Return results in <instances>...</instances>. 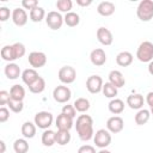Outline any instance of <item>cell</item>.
I'll return each mask as SVG.
<instances>
[{"mask_svg":"<svg viewBox=\"0 0 153 153\" xmlns=\"http://www.w3.org/2000/svg\"><path fill=\"white\" fill-rule=\"evenodd\" d=\"M76 133L82 141H88L93 137V120L90 115H80L75 123Z\"/></svg>","mask_w":153,"mask_h":153,"instance_id":"6da1fadb","label":"cell"},{"mask_svg":"<svg viewBox=\"0 0 153 153\" xmlns=\"http://www.w3.org/2000/svg\"><path fill=\"white\" fill-rule=\"evenodd\" d=\"M136 57L141 62H151L153 60V43L149 41H143L136 50Z\"/></svg>","mask_w":153,"mask_h":153,"instance_id":"7a4b0ae2","label":"cell"},{"mask_svg":"<svg viewBox=\"0 0 153 153\" xmlns=\"http://www.w3.org/2000/svg\"><path fill=\"white\" fill-rule=\"evenodd\" d=\"M136 16L142 22H149L153 18V1L142 0L136 8Z\"/></svg>","mask_w":153,"mask_h":153,"instance_id":"3957f363","label":"cell"},{"mask_svg":"<svg viewBox=\"0 0 153 153\" xmlns=\"http://www.w3.org/2000/svg\"><path fill=\"white\" fill-rule=\"evenodd\" d=\"M53 114L51 112H48V111H39L35 115V118H33V123L39 128V129H49V127L53 124Z\"/></svg>","mask_w":153,"mask_h":153,"instance_id":"277c9868","label":"cell"},{"mask_svg":"<svg viewBox=\"0 0 153 153\" xmlns=\"http://www.w3.org/2000/svg\"><path fill=\"white\" fill-rule=\"evenodd\" d=\"M57 76H59V80L62 84L68 85V84L74 82V80L76 78V71L72 66H63L59 69Z\"/></svg>","mask_w":153,"mask_h":153,"instance_id":"5b68a950","label":"cell"},{"mask_svg":"<svg viewBox=\"0 0 153 153\" xmlns=\"http://www.w3.org/2000/svg\"><path fill=\"white\" fill-rule=\"evenodd\" d=\"M93 141H94L96 146L99 147L100 149L106 148L111 143V134L108 129H99L93 135Z\"/></svg>","mask_w":153,"mask_h":153,"instance_id":"8992f818","label":"cell"},{"mask_svg":"<svg viewBox=\"0 0 153 153\" xmlns=\"http://www.w3.org/2000/svg\"><path fill=\"white\" fill-rule=\"evenodd\" d=\"M45 23L51 30H59V29H61L65 20H63V17L61 16L60 12L50 11V12H48V14L45 17Z\"/></svg>","mask_w":153,"mask_h":153,"instance_id":"52a82bcc","label":"cell"},{"mask_svg":"<svg viewBox=\"0 0 153 153\" xmlns=\"http://www.w3.org/2000/svg\"><path fill=\"white\" fill-rule=\"evenodd\" d=\"M53 97L55 99V102L57 103H67L71 97H72V92L69 90L68 86H65V85H60V86H56L53 91Z\"/></svg>","mask_w":153,"mask_h":153,"instance_id":"ba28073f","label":"cell"},{"mask_svg":"<svg viewBox=\"0 0 153 153\" xmlns=\"http://www.w3.org/2000/svg\"><path fill=\"white\" fill-rule=\"evenodd\" d=\"M103 79L99 75H91L86 80V88L90 93H99L103 90Z\"/></svg>","mask_w":153,"mask_h":153,"instance_id":"9c48e42d","label":"cell"},{"mask_svg":"<svg viewBox=\"0 0 153 153\" xmlns=\"http://www.w3.org/2000/svg\"><path fill=\"white\" fill-rule=\"evenodd\" d=\"M27 61L32 68H41L47 63V56L42 51H32L29 54Z\"/></svg>","mask_w":153,"mask_h":153,"instance_id":"30bf717a","label":"cell"},{"mask_svg":"<svg viewBox=\"0 0 153 153\" xmlns=\"http://www.w3.org/2000/svg\"><path fill=\"white\" fill-rule=\"evenodd\" d=\"M123 127H124V121L120 116H112L106 121V129L112 134H117L122 131Z\"/></svg>","mask_w":153,"mask_h":153,"instance_id":"8fae6325","label":"cell"},{"mask_svg":"<svg viewBox=\"0 0 153 153\" xmlns=\"http://www.w3.org/2000/svg\"><path fill=\"white\" fill-rule=\"evenodd\" d=\"M12 22L17 25V26H24L27 23V13L24 8L17 7L12 11Z\"/></svg>","mask_w":153,"mask_h":153,"instance_id":"7c38bea8","label":"cell"},{"mask_svg":"<svg viewBox=\"0 0 153 153\" xmlns=\"http://www.w3.org/2000/svg\"><path fill=\"white\" fill-rule=\"evenodd\" d=\"M90 60L94 66H103L106 62V54L102 48H96L91 51Z\"/></svg>","mask_w":153,"mask_h":153,"instance_id":"4fadbf2b","label":"cell"},{"mask_svg":"<svg viewBox=\"0 0 153 153\" xmlns=\"http://www.w3.org/2000/svg\"><path fill=\"white\" fill-rule=\"evenodd\" d=\"M55 126L57 127L59 130H69V129L73 127V118L61 112V114L56 117Z\"/></svg>","mask_w":153,"mask_h":153,"instance_id":"5bb4252c","label":"cell"},{"mask_svg":"<svg viewBox=\"0 0 153 153\" xmlns=\"http://www.w3.org/2000/svg\"><path fill=\"white\" fill-rule=\"evenodd\" d=\"M97 38H98L99 43H102L103 45H110L114 41L112 32L109 29L103 27V26L97 30Z\"/></svg>","mask_w":153,"mask_h":153,"instance_id":"9a60e30c","label":"cell"},{"mask_svg":"<svg viewBox=\"0 0 153 153\" xmlns=\"http://www.w3.org/2000/svg\"><path fill=\"white\" fill-rule=\"evenodd\" d=\"M127 105L133 110H140L143 106V96L140 93L130 94L127 97Z\"/></svg>","mask_w":153,"mask_h":153,"instance_id":"2e32d148","label":"cell"},{"mask_svg":"<svg viewBox=\"0 0 153 153\" xmlns=\"http://www.w3.org/2000/svg\"><path fill=\"white\" fill-rule=\"evenodd\" d=\"M115 10H116L115 4L111 1H102L97 6V12L103 17H109V16L114 14Z\"/></svg>","mask_w":153,"mask_h":153,"instance_id":"e0dca14e","label":"cell"},{"mask_svg":"<svg viewBox=\"0 0 153 153\" xmlns=\"http://www.w3.org/2000/svg\"><path fill=\"white\" fill-rule=\"evenodd\" d=\"M5 75L10 79V80H16L19 76H22V72H20V67L17 63L10 62L5 66Z\"/></svg>","mask_w":153,"mask_h":153,"instance_id":"ac0fdd59","label":"cell"},{"mask_svg":"<svg viewBox=\"0 0 153 153\" xmlns=\"http://www.w3.org/2000/svg\"><path fill=\"white\" fill-rule=\"evenodd\" d=\"M109 82H111L115 87L120 88V87L124 86V84H126V79H124L123 74H122L120 71L114 69V71H111V72L109 73Z\"/></svg>","mask_w":153,"mask_h":153,"instance_id":"d6986e66","label":"cell"},{"mask_svg":"<svg viewBox=\"0 0 153 153\" xmlns=\"http://www.w3.org/2000/svg\"><path fill=\"white\" fill-rule=\"evenodd\" d=\"M38 78H39V75H38V73H37V71L35 68H27V69L22 72V80L27 86H30Z\"/></svg>","mask_w":153,"mask_h":153,"instance_id":"ffe728a7","label":"cell"},{"mask_svg":"<svg viewBox=\"0 0 153 153\" xmlns=\"http://www.w3.org/2000/svg\"><path fill=\"white\" fill-rule=\"evenodd\" d=\"M116 63L121 67H128L133 63V55L129 51H121L116 56Z\"/></svg>","mask_w":153,"mask_h":153,"instance_id":"44dd1931","label":"cell"},{"mask_svg":"<svg viewBox=\"0 0 153 153\" xmlns=\"http://www.w3.org/2000/svg\"><path fill=\"white\" fill-rule=\"evenodd\" d=\"M36 128H37V126L35 123H32L30 121H26V122L23 123L20 130H22V134L25 139H32L36 135Z\"/></svg>","mask_w":153,"mask_h":153,"instance_id":"7402d4cb","label":"cell"},{"mask_svg":"<svg viewBox=\"0 0 153 153\" xmlns=\"http://www.w3.org/2000/svg\"><path fill=\"white\" fill-rule=\"evenodd\" d=\"M109 111L114 115H118L121 112H123L124 110V102L122 99H118V98H114L110 100L109 103Z\"/></svg>","mask_w":153,"mask_h":153,"instance_id":"603a6c76","label":"cell"},{"mask_svg":"<svg viewBox=\"0 0 153 153\" xmlns=\"http://www.w3.org/2000/svg\"><path fill=\"white\" fill-rule=\"evenodd\" d=\"M42 143L47 147H51L56 143V133L51 129H47L42 134Z\"/></svg>","mask_w":153,"mask_h":153,"instance_id":"cb8c5ba5","label":"cell"},{"mask_svg":"<svg viewBox=\"0 0 153 153\" xmlns=\"http://www.w3.org/2000/svg\"><path fill=\"white\" fill-rule=\"evenodd\" d=\"M10 96H11V98L14 99V100H20V102H23V99H24V97H25V90H24V87H23L22 85L16 84V85H13V86L10 88Z\"/></svg>","mask_w":153,"mask_h":153,"instance_id":"d4e9b609","label":"cell"},{"mask_svg":"<svg viewBox=\"0 0 153 153\" xmlns=\"http://www.w3.org/2000/svg\"><path fill=\"white\" fill-rule=\"evenodd\" d=\"M149 117H151V111L147 110V109H140L136 115H135V123L137 126H143L146 124L148 121H149Z\"/></svg>","mask_w":153,"mask_h":153,"instance_id":"484cf974","label":"cell"},{"mask_svg":"<svg viewBox=\"0 0 153 153\" xmlns=\"http://www.w3.org/2000/svg\"><path fill=\"white\" fill-rule=\"evenodd\" d=\"M63 20H65V24H66L67 26L74 27V26H76V25H79V23H80V17H79L78 13L71 11V12H68V13L65 14Z\"/></svg>","mask_w":153,"mask_h":153,"instance_id":"4316f807","label":"cell"},{"mask_svg":"<svg viewBox=\"0 0 153 153\" xmlns=\"http://www.w3.org/2000/svg\"><path fill=\"white\" fill-rule=\"evenodd\" d=\"M44 88H45V80L42 78V76H39L36 81H33L30 86H29V90H30V92H32V93H36V94H38V93H42L43 91H44Z\"/></svg>","mask_w":153,"mask_h":153,"instance_id":"83f0119b","label":"cell"},{"mask_svg":"<svg viewBox=\"0 0 153 153\" xmlns=\"http://www.w3.org/2000/svg\"><path fill=\"white\" fill-rule=\"evenodd\" d=\"M74 108L76 111L79 112H86L88 109H90V102L87 98H84V97H80V98H76L73 103Z\"/></svg>","mask_w":153,"mask_h":153,"instance_id":"f1b7e54d","label":"cell"},{"mask_svg":"<svg viewBox=\"0 0 153 153\" xmlns=\"http://www.w3.org/2000/svg\"><path fill=\"white\" fill-rule=\"evenodd\" d=\"M44 17H47L45 16V11L41 6H37L36 8H33V10L30 11V19L32 22H35V23H39Z\"/></svg>","mask_w":153,"mask_h":153,"instance_id":"f546056e","label":"cell"},{"mask_svg":"<svg viewBox=\"0 0 153 153\" xmlns=\"http://www.w3.org/2000/svg\"><path fill=\"white\" fill-rule=\"evenodd\" d=\"M71 141L69 130H57L56 133V143L60 146H65Z\"/></svg>","mask_w":153,"mask_h":153,"instance_id":"4dcf8cb0","label":"cell"},{"mask_svg":"<svg viewBox=\"0 0 153 153\" xmlns=\"http://www.w3.org/2000/svg\"><path fill=\"white\" fill-rule=\"evenodd\" d=\"M13 149L16 153H27L29 143L25 139H17L13 143Z\"/></svg>","mask_w":153,"mask_h":153,"instance_id":"1f68e13d","label":"cell"},{"mask_svg":"<svg viewBox=\"0 0 153 153\" xmlns=\"http://www.w3.org/2000/svg\"><path fill=\"white\" fill-rule=\"evenodd\" d=\"M118 88L117 87H115L111 82H105L104 85H103V94L106 97V98H111V99H114L116 96H117V91Z\"/></svg>","mask_w":153,"mask_h":153,"instance_id":"d6a6232c","label":"cell"},{"mask_svg":"<svg viewBox=\"0 0 153 153\" xmlns=\"http://www.w3.org/2000/svg\"><path fill=\"white\" fill-rule=\"evenodd\" d=\"M1 57H2V60L7 61L8 63L14 61L16 57H14V53H13V47L12 45L2 47V49H1Z\"/></svg>","mask_w":153,"mask_h":153,"instance_id":"836d02e7","label":"cell"},{"mask_svg":"<svg viewBox=\"0 0 153 153\" xmlns=\"http://www.w3.org/2000/svg\"><path fill=\"white\" fill-rule=\"evenodd\" d=\"M56 8L60 11V12H71L72 10V6H73V2L72 0H57L56 1Z\"/></svg>","mask_w":153,"mask_h":153,"instance_id":"e575fe53","label":"cell"},{"mask_svg":"<svg viewBox=\"0 0 153 153\" xmlns=\"http://www.w3.org/2000/svg\"><path fill=\"white\" fill-rule=\"evenodd\" d=\"M12 47H13V53H14L16 60H17V59H20V57H23V56L25 55L26 49H25V45H24L23 43L16 42L14 44H12Z\"/></svg>","mask_w":153,"mask_h":153,"instance_id":"d590c367","label":"cell"},{"mask_svg":"<svg viewBox=\"0 0 153 153\" xmlns=\"http://www.w3.org/2000/svg\"><path fill=\"white\" fill-rule=\"evenodd\" d=\"M7 105H8L10 110H12V111L16 112V114L22 112L23 109H24V104H23V102H20V100H14V99H12V98L8 100Z\"/></svg>","mask_w":153,"mask_h":153,"instance_id":"8d00e7d4","label":"cell"},{"mask_svg":"<svg viewBox=\"0 0 153 153\" xmlns=\"http://www.w3.org/2000/svg\"><path fill=\"white\" fill-rule=\"evenodd\" d=\"M62 114H65V115H67V116L74 118V117L76 116V110H75L74 105L67 104V105H63V108H62Z\"/></svg>","mask_w":153,"mask_h":153,"instance_id":"74e56055","label":"cell"},{"mask_svg":"<svg viewBox=\"0 0 153 153\" xmlns=\"http://www.w3.org/2000/svg\"><path fill=\"white\" fill-rule=\"evenodd\" d=\"M22 6L24 10H33L38 6V1L37 0H23L22 1Z\"/></svg>","mask_w":153,"mask_h":153,"instance_id":"f35d334b","label":"cell"},{"mask_svg":"<svg viewBox=\"0 0 153 153\" xmlns=\"http://www.w3.org/2000/svg\"><path fill=\"white\" fill-rule=\"evenodd\" d=\"M11 99V96H10V92L2 90L0 91V105H7L8 100Z\"/></svg>","mask_w":153,"mask_h":153,"instance_id":"ab89813d","label":"cell"},{"mask_svg":"<svg viewBox=\"0 0 153 153\" xmlns=\"http://www.w3.org/2000/svg\"><path fill=\"white\" fill-rule=\"evenodd\" d=\"M8 118H10V111H8V109L5 108V106H1L0 108V122L4 123Z\"/></svg>","mask_w":153,"mask_h":153,"instance_id":"60d3db41","label":"cell"},{"mask_svg":"<svg viewBox=\"0 0 153 153\" xmlns=\"http://www.w3.org/2000/svg\"><path fill=\"white\" fill-rule=\"evenodd\" d=\"M78 153H97L96 152V148L91 145H82L79 147L78 149Z\"/></svg>","mask_w":153,"mask_h":153,"instance_id":"b9f144b4","label":"cell"},{"mask_svg":"<svg viewBox=\"0 0 153 153\" xmlns=\"http://www.w3.org/2000/svg\"><path fill=\"white\" fill-rule=\"evenodd\" d=\"M10 14H11L10 8H7V7H0V20L1 22H6L10 18Z\"/></svg>","mask_w":153,"mask_h":153,"instance_id":"7bdbcfd3","label":"cell"},{"mask_svg":"<svg viewBox=\"0 0 153 153\" xmlns=\"http://www.w3.org/2000/svg\"><path fill=\"white\" fill-rule=\"evenodd\" d=\"M146 103L149 105V108H153V92H148L146 96Z\"/></svg>","mask_w":153,"mask_h":153,"instance_id":"ee69618b","label":"cell"},{"mask_svg":"<svg viewBox=\"0 0 153 153\" xmlns=\"http://www.w3.org/2000/svg\"><path fill=\"white\" fill-rule=\"evenodd\" d=\"M76 4L79 6H82V7H86V6H90L92 4V0H76Z\"/></svg>","mask_w":153,"mask_h":153,"instance_id":"f6af8a7d","label":"cell"},{"mask_svg":"<svg viewBox=\"0 0 153 153\" xmlns=\"http://www.w3.org/2000/svg\"><path fill=\"white\" fill-rule=\"evenodd\" d=\"M148 72H149L151 75H153V60L148 63Z\"/></svg>","mask_w":153,"mask_h":153,"instance_id":"bcb514c9","label":"cell"},{"mask_svg":"<svg viewBox=\"0 0 153 153\" xmlns=\"http://www.w3.org/2000/svg\"><path fill=\"white\" fill-rule=\"evenodd\" d=\"M0 145H1V153H5V149H6V146H5V142L1 140L0 141Z\"/></svg>","mask_w":153,"mask_h":153,"instance_id":"7dc6e473","label":"cell"},{"mask_svg":"<svg viewBox=\"0 0 153 153\" xmlns=\"http://www.w3.org/2000/svg\"><path fill=\"white\" fill-rule=\"evenodd\" d=\"M97 153H111L109 149H106V148H102L99 152H97Z\"/></svg>","mask_w":153,"mask_h":153,"instance_id":"c3c4849f","label":"cell"},{"mask_svg":"<svg viewBox=\"0 0 153 153\" xmlns=\"http://www.w3.org/2000/svg\"><path fill=\"white\" fill-rule=\"evenodd\" d=\"M149 111H151V115H153V108H151V110H149Z\"/></svg>","mask_w":153,"mask_h":153,"instance_id":"681fc988","label":"cell"}]
</instances>
